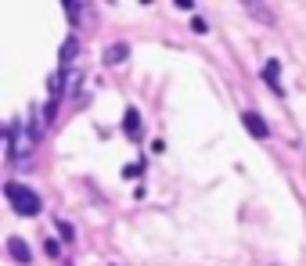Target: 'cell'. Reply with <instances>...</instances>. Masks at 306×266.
Listing matches in <instances>:
<instances>
[{
  "instance_id": "obj_1",
  "label": "cell",
  "mask_w": 306,
  "mask_h": 266,
  "mask_svg": "<svg viewBox=\"0 0 306 266\" xmlns=\"http://www.w3.org/2000/svg\"><path fill=\"white\" fill-rule=\"evenodd\" d=\"M4 140H8V162L11 166H25V159L32 155L36 140H40V123H36V116L29 111V123L18 130L15 123L4 126Z\"/></svg>"
},
{
  "instance_id": "obj_2",
  "label": "cell",
  "mask_w": 306,
  "mask_h": 266,
  "mask_svg": "<svg viewBox=\"0 0 306 266\" xmlns=\"http://www.w3.org/2000/svg\"><path fill=\"white\" fill-rule=\"evenodd\" d=\"M4 198H8V205H11L18 216H36V212L44 209L40 195L29 191L25 183H15V180H11V183H4Z\"/></svg>"
},
{
  "instance_id": "obj_3",
  "label": "cell",
  "mask_w": 306,
  "mask_h": 266,
  "mask_svg": "<svg viewBox=\"0 0 306 266\" xmlns=\"http://www.w3.org/2000/svg\"><path fill=\"white\" fill-rule=\"evenodd\" d=\"M69 83H72V68H58L51 80H47V90H51V97L54 101H61L65 94H69Z\"/></svg>"
},
{
  "instance_id": "obj_4",
  "label": "cell",
  "mask_w": 306,
  "mask_h": 266,
  "mask_svg": "<svg viewBox=\"0 0 306 266\" xmlns=\"http://www.w3.org/2000/svg\"><path fill=\"white\" fill-rule=\"evenodd\" d=\"M263 83L270 87L278 97H285V90H281V61H278V58H270V61L263 65Z\"/></svg>"
},
{
  "instance_id": "obj_5",
  "label": "cell",
  "mask_w": 306,
  "mask_h": 266,
  "mask_svg": "<svg viewBox=\"0 0 306 266\" xmlns=\"http://www.w3.org/2000/svg\"><path fill=\"white\" fill-rule=\"evenodd\" d=\"M242 123H245V130H249L256 140H266V137H270V126H266V119H263V116H256V111H245Z\"/></svg>"
},
{
  "instance_id": "obj_6",
  "label": "cell",
  "mask_w": 306,
  "mask_h": 266,
  "mask_svg": "<svg viewBox=\"0 0 306 266\" xmlns=\"http://www.w3.org/2000/svg\"><path fill=\"white\" fill-rule=\"evenodd\" d=\"M8 255H11L15 262H22V266L32 262V252H29V245H25L22 238H8Z\"/></svg>"
},
{
  "instance_id": "obj_7",
  "label": "cell",
  "mask_w": 306,
  "mask_h": 266,
  "mask_svg": "<svg viewBox=\"0 0 306 266\" xmlns=\"http://www.w3.org/2000/svg\"><path fill=\"white\" fill-rule=\"evenodd\" d=\"M130 58V44H112V47H105V54H101V61L112 68V65H123Z\"/></svg>"
},
{
  "instance_id": "obj_8",
  "label": "cell",
  "mask_w": 306,
  "mask_h": 266,
  "mask_svg": "<svg viewBox=\"0 0 306 266\" xmlns=\"http://www.w3.org/2000/svg\"><path fill=\"white\" fill-rule=\"evenodd\" d=\"M123 130H126V137L141 140V111H137L133 104L126 108V116H123Z\"/></svg>"
},
{
  "instance_id": "obj_9",
  "label": "cell",
  "mask_w": 306,
  "mask_h": 266,
  "mask_svg": "<svg viewBox=\"0 0 306 266\" xmlns=\"http://www.w3.org/2000/svg\"><path fill=\"white\" fill-rule=\"evenodd\" d=\"M76 54H80V40H76V36H65V40H61V51H58V61L69 65Z\"/></svg>"
},
{
  "instance_id": "obj_10",
  "label": "cell",
  "mask_w": 306,
  "mask_h": 266,
  "mask_svg": "<svg viewBox=\"0 0 306 266\" xmlns=\"http://www.w3.org/2000/svg\"><path fill=\"white\" fill-rule=\"evenodd\" d=\"M245 11H249V15H256L263 25H274V18H270V8H263V4H245Z\"/></svg>"
},
{
  "instance_id": "obj_11",
  "label": "cell",
  "mask_w": 306,
  "mask_h": 266,
  "mask_svg": "<svg viewBox=\"0 0 306 266\" xmlns=\"http://www.w3.org/2000/svg\"><path fill=\"white\" fill-rule=\"evenodd\" d=\"M61 11L69 15V22H80V18L87 15V8H83V4H76V0H69V4H61Z\"/></svg>"
},
{
  "instance_id": "obj_12",
  "label": "cell",
  "mask_w": 306,
  "mask_h": 266,
  "mask_svg": "<svg viewBox=\"0 0 306 266\" xmlns=\"http://www.w3.org/2000/svg\"><path fill=\"white\" fill-rule=\"evenodd\" d=\"M54 123H58V101L51 97L47 108H44V126H54Z\"/></svg>"
},
{
  "instance_id": "obj_13",
  "label": "cell",
  "mask_w": 306,
  "mask_h": 266,
  "mask_svg": "<svg viewBox=\"0 0 306 266\" xmlns=\"http://www.w3.org/2000/svg\"><path fill=\"white\" fill-rule=\"evenodd\" d=\"M191 29H195V32H202V36H206V32H209V22H206L202 15H195V18H191Z\"/></svg>"
},
{
  "instance_id": "obj_14",
  "label": "cell",
  "mask_w": 306,
  "mask_h": 266,
  "mask_svg": "<svg viewBox=\"0 0 306 266\" xmlns=\"http://www.w3.org/2000/svg\"><path fill=\"white\" fill-rule=\"evenodd\" d=\"M58 234H61L65 241H72V238H76V231H72V226H69L65 219H58Z\"/></svg>"
},
{
  "instance_id": "obj_15",
  "label": "cell",
  "mask_w": 306,
  "mask_h": 266,
  "mask_svg": "<svg viewBox=\"0 0 306 266\" xmlns=\"http://www.w3.org/2000/svg\"><path fill=\"white\" fill-rule=\"evenodd\" d=\"M141 173H144V162H133V166H126V169H123V176H130V180H133V176H141Z\"/></svg>"
},
{
  "instance_id": "obj_16",
  "label": "cell",
  "mask_w": 306,
  "mask_h": 266,
  "mask_svg": "<svg viewBox=\"0 0 306 266\" xmlns=\"http://www.w3.org/2000/svg\"><path fill=\"white\" fill-rule=\"evenodd\" d=\"M44 252H47L51 259H58V252H61V245H58V241H47V245H44Z\"/></svg>"
}]
</instances>
